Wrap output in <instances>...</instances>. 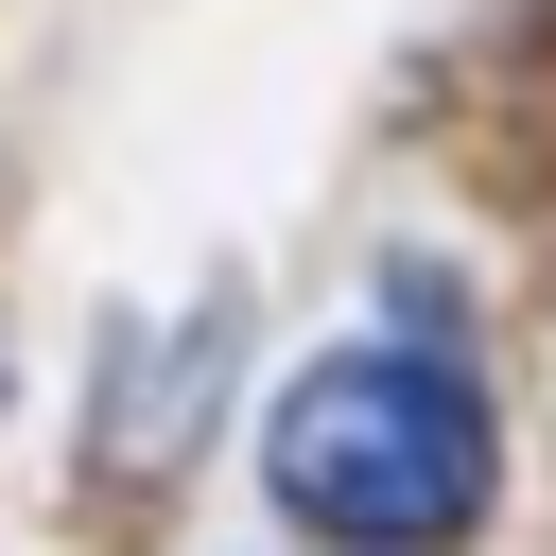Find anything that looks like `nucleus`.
Wrapping results in <instances>:
<instances>
[{
  "label": "nucleus",
  "mask_w": 556,
  "mask_h": 556,
  "mask_svg": "<svg viewBox=\"0 0 556 556\" xmlns=\"http://www.w3.org/2000/svg\"><path fill=\"white\" fill-rule=\"evenodd\" d=\"M226 348H243V295H191V313L156 330V365L122 382V434H104V469H174V434H191V400L226 382Z\"/></svg>",
  "instance_id": "obj_2"
},
{
  "label": "nucleus",
  "mask_w": 556,
  "mask_h": 556,
  "mask_svg": "<svg viewBox=\"0 0 556 556\" xmlns=\"http://www.w3.org/2000/svg\"><path fill=\"white\" fill-rule=\"evenodd\" d=\"M486 400L434 365V348H330L278 417H261V486L278 521L348 539V556H434L486 521Z\"/></svg>",
  "instance_id": "obj_1"
}]
</instances>
